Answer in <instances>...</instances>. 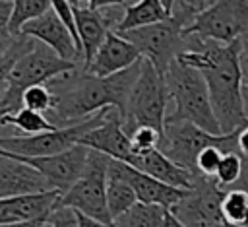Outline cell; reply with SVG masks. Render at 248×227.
Returning <instances> with one entry per match:
<instances>
[{
	"instance_id": "4fadbf2b",
	"label": "cell",
	"mask_w": 248,
	"mask_h": 227,
	"mask_svg": "<svg viewBox=\"0 0 248 227\" xmlns=\"http://www.w3.org/2000/svg\"><path fill=\"white\" fill-rule=\"evenodd\" d=\"M79 146H85L87 149L99 151L110 159L126 163V165H130L134 159L132 142H130V136L122 128V114L116 107L107 109L103 124H99L97 128L87 132L79 140Z\"/></svg>"
},
{
	"instance_id": "d4e9b609",
	"label": "cell",
	"mask_w": 248,
	"mask_h": 227,
	"mask_svg": "<svg viewBox=\"0 0 248 227\" xmlns=\"http://www.w3.org/2000/svg\"><path fill=\"white\" fill-rule=\"evenodd\" d=\"M50 8H52L50 0H16L12 8V17H10V35L19 37L21 29L29 21L41 17Z\"/></svg>"
},
{
	"instance_id": "8d00e7d4",
	"label": "cell",
	"mask_w": 248,
	"mask_h": 227,
	"mask_svg": "<svg viewBox=\"0 0 248 227\" xmlns=\"http://www.w3.org/2000/svg\"><path fill=\"white\" fill-rule=\"evenodd\" d=\"M78 227H112V225H107V223L91 219V217H87L83 213H78Z\"/></svg>"
},
{
	"instance_id": "e0dca14e",
	"label": "cell",
	"mask_w": 248,
	"mask_h": 227,
	"mask_svg": "<svg viewBox=\"0 0 248 227\" xmlns=\"http://www.w3.org/2000/svg\"><path fill=\"white\" fill-rule=\"evenodd\" d=\"M118 169L122 173V177L128 180V184L132 186L134 194H136V200L140 204H149V206H161L165 210H170L174 208L184 196L188 190H178V188H172L169 184H163L159 180H155L153 177L118 161Z\"/></svg>"
},
{
	"instance_id": "836d02e7",
	"label": "cell",
	"mask_w": 248,
	"mask_h": 227,
	"mask_svg": "<svg viewBox=\"0 0 248 227\" xmlns=\"http://www.w3.org/2000/svg\"><path fill=\"white\" fill-rule=\"evenodd\" d=\"M12 8L14 2L8 0H0V45L8 49V45L12 43V35H10V17H12Z\"/></svg>"
},
{
	"instance_id": "603a6c76",
	"label": "cell",
	"mask_w": 248,
	"mask_h": 227,
	"mask_svg": "<svg viewBox=\"0 0 248 227\" xmlns=\"http://www.w3.org/2000/svg\"><path fill=\"white\" fill-rule=\"evenodd\" d=\"M165 211L167 210L161 206L136 202L128 211H124L112 221V227H161Z\"/></svg>"
},
{
	"instance_id": "52a82bcc",
	"label": "cell",
	"mask_w": 248,
	"mask_h": 227,
	"mask_svg": "<svg viewBox=\"0 0 248 227\" xmlns=\"http://www.w3.org/2000/svg\"><path fill=\"white\" fill-rule=\"evenodd\" d=\"M236 134L215 136V134H209V132L198 128L196 124H192L188 120H165L163 136H161L157 149L165 157H169L172 163H176L178 167H182L198 177V173H196L198 155L209 146H219L225 151H238Z\"/></svg>"
},
{
	"instance_id": "484cf974",
	"label": "cell",
	"mask_w": 248,
	"mask_h": 227,
	"mask_svg": "<svg viewBox=\"0 0 248 227\" xmlns=\"http://www.w3.org/2000/svg\"><path fill=\"white\" fill-rule=\"evenodd\" d=\"M221 217L223 223L232 227L248 225V194L236 188L225 190L221 200Z\"/></svg>"
},
{
	"instance_id": "7402d4cb",
	"label": "cell",
	"mask_w": 248,
	"mask_h": 227,
	"mask_svg": "<svg viewBox=\"0 0 248 227\" xmlns=\"http://www.w3.org/2000/svg\"><path fill=\"white\" fill-rule=\"evenodd\" d=\"M136 202H138L136 194L132 186L128 184V180L122 177L118 169V161L110 159L108 171H107V206H108V213L112 221L124 211H128Z\"/></svg>"
},
{
	"instance_id": "8992f818",
	"label": "cell",
	"mask_w": 248,
	"mask_h": 227,
	"mask_svg": "<svg viewBox=\"0 0 248 227\" xmlns=\"http://www.w3.org/2000/svg\"><path fill=\"white\" fill-rule=\"evenodd\" d=\"M110 157L89 149L87 163L81 177L72 184L68 192L58 198L56 208H72L101 223L112 225V217L107 206V171Z\"/></svg>"
},
{
	"instance_id": "4dcf8cb0",
	"label": "cell",
	"mask_w": 248,
	"mask_h": 227,
	"mask_svg": "<svg viewBox=\"0 0 248 227\" xmlns=\"http://www.w3.org/2000/svg\"><path fill=\"white\" fill-rule=\"evenodd\" d=\"M161 136L163 134H159L157 130H153L149 126H138L130 134L134 155H143V153H149V151L157 149L159 147V142H161Z\"/></svg>"
},
{
	"instance_id": "ba28073f",
	"label": "cell",
	"mask_w": 248,
	"mask_h": 227,
	"mask_svg": "<svg viewBox=\"0 0 248 227\" xmlns=\"http://www.w3.org/2000/svg\"><path fill=\"white\" fill-rule=\"evenodd\" d=\"M108 109V107H107ZM107 109L99 111L91 118L66 126V128H56L52 132H43L35 136H0V151L12 153V155H21V157H48V155H58L62 151L72 149L74 146L79 144V140L103 124Z\"/></svg>"
},
{
	"instance_id": "e575fe53",
	"label": "cell",
	"mask_w": 248,
	"mask_h": 227,
	"mask_svg": "<svg viewBox=\"0 0 248 227\" xmlns=\"http://www.w3.org/2000/svg\"><path fill=\"white\" fill-rule=\"evenodd\" d=\"M238 68H240V78L242 85L248 87V37L240 41V52H238Z\"/></svg>"
},
{
	"instance_id": "277c9868",
	"label": "cell",
	"mask_w": 248,
	"mask_h": 227,
	"mask_svg": "<svg viewBox=\"0 0 248 227\" xmlns=\"http://www.w3.org/2000/svg\"><path fill=\"white\" fill-rule=\"evenodd\" d=\"M79 68V64L66 62L56 56L48 47L35 43V47L16 60L8 76V89L0 101V109L8 114H14L21 109V95L27 87L46 85L50 80Z\"/></svg>"
},
{
	"instance_id": "9a60e30c",
	"label": "cell",
	"mask_w": 248,
	"mask_h": 227,
	"mask_svg": "<svg viewBox=\"0 0 248 227\" xmlns=\"http://www.w3.org/2000/svg\"><path fill=\"white\" fill-rule=\"evenodd\" d=\"M46 180L16 155L0 151V200L14 196H27L48 192Z\"/></svg>"
},
{
	"instance_id": "d590c367",
	"label": "cell",
	"mask_w": 248,
	"mask_h": 227,
	"mask_svg": "<svg viewBox=\"0 0 248 227\" xmlns=\"http://www.w3.org/2000/svg\"><path fill=\"white\" fill-rule=\"evenodd\" d=\"M236 146L242 157H248V124L236 134Z\"/></svg>"
},
{
	"instance_id": "b9f144b4",
	"label": "cell",
	"mask_w": 248,
	"mask_h": 227,
	"mask_svg": "<svg viewBox=\"0 0 248 227\" xmlns=\"http://www.w3.org/2000/svg\"><path fill=\"white\" fill-rule=\"evenodd\" d=\"M4 52H6V47H2V45H0V58L4 56Z\"/></svg>"
},
{
	"instance_id": "7c38bea8",
	"label": "cell",
	"mask_w": 248,
	"mask_h": 227,
	"mask_svg": "<svg viewBox=\"0 0 248 227\" xmlns=\"http://www.w3.org/2000/svg\"><path fill=\"white\" fill-rule=\"evenodd\" d=\"M87 155H89V149L85 146L78 144L72 149L62 151L58 155H48V157H21V155H16V157L19 161H23L25 165L33 167L46 180L48 188L60 192V196H62L81 177L83 167L87 163Z\"/></svg>"
},
{
	"instance_id": "30bf717a",
	"label": "cell",
	"mask_w": 248,
	"mask_h": 227,
	"mask_svg": "<svg viewBox=\"0 0 248 227\" xmlns=\"http://www.w3.org/2000/svg\"><path fill=\"white\" fill-rule=\"evenodd\" d=\"M122 39L132 43L140 56L147 60L159 74L165 76L169 66L184 50V29L174 19H167L155 25L118 33Z\"/></svg>"
},
{
	"instance_id": "7a4b0ae2",
	"label": "cell",
	"mask_w": 248,
	"mask_h": 227,
	"mask_svg": "<svg viewBox=\"0 0 248 227\" xmlns=\"http://www.w3.org/2000/svg\"><path fill=\"white\" fill-rule=\"evenodd\" d=\"M141 60L108 78H95L79 66L50 80L46 87L52 93V109L46 118L56 128H66L91 118L107 107H116L124 116L128 97L141 72Z\"/></svg>"
},
{
	"instance_id": "ffe728a7",
	"label": "cell",
	"mask_w": 248,
	"mask_h": 227,
	"mask_svg": "<svg viewBox=\"0 0 248 227\" xmlns=\"http://www.w3.org/2000/svg\"><path fill=\"white\" fill-rule=\"evenodd\" d=\"M78 25V35L81 43V52H83V68L93 60L95 52L110 33L101 19L99 12L89 6V2H70Z\"/></svg>"
},
{
	"instance_id": "83f0119b",
	"label": "cell",
	"mask_w": 248,
	"mask_h": 227,
	"mask_svg": "<svg viewBox=\"0 0 248 227\" xmlns=\"http://www.w3.org/2000/svg\"><path fill=\"white\" fill-rule=\"evenodd\" d=\"M242 169H244V157L240 155V151H229V153H223L221 157V163L217 167V175H215V182L229 190L236 184V180L240 178L242 175Z\"/></svg>"
},
{
	"instance_id": "2e32d148",
	"label": "cell",
	"mask_w": 248,
	"mask_h": 227,
	"mask_svg": "<svg viewBox=\"0 0 248 227\" xmlns=\"http://www.w3.org/2000/svg\"><path fill=\"white\" fill-rule=\"evenodd\" d=\"M140 60H141V56L136 50V47L132 43H128L126 39H122L118 33L110 31L107 35V39L103 41V45L99 47V50L95 52L93 60L83 70L95 78H108L112 74H118L126 68L134 66Z\"/></svg>"
},
{
	"instance_id": "ab89813d",
	"label": "cell",
	"mask_w": 248,
	"mask_h": 227,
	"mask_svg": "<svg viewBox=\"0 0 248 227\" xmlns=\"http://www.w3.org/2000/svg\"><path fill=\"white\" fill-rule=\"evenodd\" d=\"M161 227H184L169 210L165 211V217H163V221H161Z\"/></svg>"
},
{
	"instance_id": "44dd1931",
	"label": "cell",
	"mask_w": 248,
	"mask_h": 227,
	"mask_svg": "<svg viewBox=\"0 0 248 227\" xmlns=\"http://www.w3.org/2000/svg\"><path fill=\"white\" fill-rule=\"evenodd\" d=\"M170 17V0H141L132 2L114 33H126L132 29L155 25Z\"/></svg>"
},
{
	"instance_id": "9c48e42d",
	"label": "cell",
	"mask_w": 248,
	"mask_h": 227,
	"mask_svg": "<svg viewBox=\"0 0 248 227\" xmlns=\"http://www.w3.org/2000/svg\"><path fill=\"white\" fill-rule=\"evenodd\" d=\"M184 35H196L203 41L217 45H232L248 37V2L223 0L211 2L196 21L184 31Z\"/></svg>"
},
{
	"instance_id": "3957f363",
	"label": "cell",
	"mask_w": 248,
	"mask_h": 227,
	"mask_svg": "<svg viewBox=\"0 0 248 227\" xmlns=\"http://www.w3.org/2000/svg\"><path fill=\"white\" fill-rule=\"evenodd\" d=\"M165 83L169 103L172 105L165 120H188L209 134L221 136L211 111L205 80L198 70L174 60L165 72Z\"/></svg>"
},
{
	"instance_id": "f546056e",
	"label": "cell",
	"mask_w": 248,
	"mask_h": 227,
	"mask_svg": "<svg viewBox=\"0 0 248 227\" xmlns=\"http://www.w3.org/2000/svg\"><path fill=\"white\" fill-rule=\"evenodd\" d=\"M21 109H29L33 113L48 114L52 109V93L46 85H33L27 87L21 95Z\"/></svg>"
},
{
	"instance_id": "f1b7e54d",
	"label": "cell",
	"mask_w": 248,
	"mask_h": 227,
	"mask_svg": "<svg viewBox=\"0 0 248 227\" xmlns=\"http://www.w3.org/2000/svg\"><path fill=\"white\" fill-rule=\"evenodd\" d=\"M211 6V2L207 0H170V19H174L176 23L182 25V29L186 31L196 17L205 12Z\"/></svg>"
},
{
	"instance_id": "f35d334b",
	"label": "cell",
	"mask_w": 248,
	"mask_h": 227,
	"mask_svg": "<svg viewBox=\"0 0 248 227\" xmlns=\"http://www.w3.org/2000/svg\"><path fill=\"white\" fill-rule=\"evenodd\" d=\"M46 217H39V219H31V221H21V223H12V225H2V227H45L46 225Z\"/></svg>"
},
{
	"instance_id": "60d3db41",
	"label": "cell",
	"mask_w": 248,
	"mask_h": 227,
	"mask_svg": "<svg viewBox=\"0 0 248 227\" xmlns=\"http://www.w3.org/2000/svg\"><path fill=\"white\" fill-rule=\"evenodd\" d=\"M242 107H244V116L248 120V87L242 85Z\"/></svg>"
},
{
	"instance_id": "5bb4252c",
	"label": "cell",
	"mask_w": 248,
	"mask_h": 227,
	"mask_svg": "<svg viewBox=\"0 0 248 227\" xmlns=\"http://www.w3.org/2000/svg\"><path fill=\"white\" fill-rule=\"evenodd\" d=\"M19 35H25L45 47H48L56 56H60L66 62H74V64H81L83 66V58L74 43V39L70 37L68 29L62 25L60 17L56 16V12L50 8L46 14H43L41 17L29 21Z\"/></svg>"
},
{
	"instance_id": "1f68e13d",
	"label": "cell",
	"mask_w": 248,
	"mask_h": 227,
	"mask_svg": "<svg viewBox=\"0 0 248 227\" xmlns=\"http://www.w3.org/2000/svg\"><path fill=\"white\" fill-rule=\"evenodd\" d=\"M223 153H229V151H225V149L219 147V146H209V147H205V149L198 155V159H196V173H198V177H202V178H215L217 167H219V163H221Z\"/></svg>"
},
{
	"instance_id": "d6a6232c",
	"label": "cell",
	"mask_w": 248,
	"mask_h": 227,
	"mask_svg": "<svg viewBox=\"0 0 248 227\" xmlns=\"http://www.w3.org/2000/svg\"><path fill=\"white\" fill-rule=\"evenodd\" d=\"M45 227H78V211L72 208H54Z\"/></svg>"
},
{
	"instance_id": "8fae6325",
	"label": "cell",
	"mask_w": 248,
	"mask_h": 227,
	"mask_svg": "<svg viewBox=\"0 0 248 227\" xmlns=\"http://www.w3.org/2000/svg\"><path fill=\"white\" fill-rule=\"evenodd\" d=\"M225 188H221L215 178H200L192 190L169 211L184 227H217L223 223L221 200Z\"/></svg>"
},
{
	"instance_id": "cb8c5ba5",
	"label": "cell",
	"mask_w": 248,
	"mask_h": 227,
	"mask_svg": "<svg viewBox=\"0 0 248 227\" xmlns=\"http://www.w3.org/2000/svg\"><path fill=\"white\" fill-rule=\"evenodd\" d=\"M0 126H14L19 132H23V136H35V134H43V132H52L56 130V126L41 113H33L29 109H19L14 114H6L0 120Z\"/></svg>"
},
{
	"instance_id": "d6986e66",
	"label": "cell",
	"mask_w": 248,
	"mask_h": 227,
	"mask_svg": "<svg viewBox=\"0 0 248 227\" xmlns=\"http://www.w3.org/2000/svg\"><path fill=\"white\" fill-rule=\"evenodd\" d=\"M130 167L153 177L155 180H159L163 184L178 188V190H192L196 186V182L202 178V177H196L190 171L178 167L176 163H172L159 149H153V151L143 153V155H134Z\"/></svg>"
},
{
	"instance_id": "7bdbcfd3",
	"label": "cell",
	"mask_w": 248,
	"mask_h": 227,
	"mask_svg": "<svg viewBox=\"0 0 248 227\" xmlns=\"http://www.w3.org/2000/svg\"><path fill=\"white\" fill-rule=\"evenodd\" d=\"M6 114H8V113H6V111H4V109H0V120H2V118H4V116H6Z\"/></svg>"
},
{
	"instance_id": "5b68a950",
	"label": "cell",
	"mask_w": 248,
	"mask_h": 227,
	"mask_svg": "<svg viewBox=\"0 0 248 227\" xmlns=\"http://www.w3.org/2000/svg\"><path fill=\"white\" fill-rule=\"evenodd\" d=\"M169 113V91L165 76L159 74L147 60H141L140 78L128 97L122 128L130 136L138 126H149L163 134Z\"/></svg>"
},
{
	"instance_id": "74e56055",
	"label": "cell",
	"mask_w": 248,
	"mask_h": 227,
	"mask_svg": "<svg viewBox=\"0 0 248 227\" xmlns=\"http://www.w3.org/2000/svg\"><path fill=\"white\" fill-rule=\"evenodd\" d=\"M232 188H236V190H244V192L248 194V157H244V169H242V175H240V178L236 180V184H234Z\"/></svg>"
},
{
	"instance_id": "ac0fdd59",
	"label": "cell",
	"mask_w": 248,
	"mask_h": 227,
	"mask_svg": "<svg viewBox=\"0 0 248 227\" xmlns=\"http://www.w3.org/2000/svg\"><path fill=\"white\" fill-rule=\"evenodd\" d=\"M58 198H60V192H56V190L27 194V196L2 198L0 200V227L46 217L56 208Z\"/></svg>"
},
{
	"instance_id": "4316f807",
	"label": "cell",
	"mask_w": 248,
	"mask_h": 227,
	"mask_svg": "<svg viewBox=\"0 0 248 227\" xmlns=\"http://www.w3.org/2000/svg\"><path fill=\"white\" fill-rule=\"evenodd\" d=\"M35 43L37 41L29 39L25 35H19V37H14L12 43L8 45L4 56L0 58V101H2L4 93H6V89H8V76H10L12 66L16 64L17 58H21L23 54H27L35 47Z\"/></svg>"
},
{
	"instance_id": "6da1fadb",
	"label": "cell",
	"mask_w": 248,
	"mask_h": 227,
	"mask_svg": "<svg viewBox=\"0 0 248 227\" xmlns=\"http://www.w3.org/2000/svg\"><path fill=\"white\" fill-rule=\"evenodd\" d=\"M238 52L240 41L232 45H217L196 35H184V50L176 58L180 64L190 66L203 76L221 136L236 134L248 124L242 107Z\"/></svg>"
}]
</instances>
